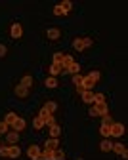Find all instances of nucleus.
Returning <instances> with one entry per match:
<instances>
[{
	"instance_id": "f03ea898",
	"label": "nucleus",
	"mask_w": 128,
	"mask_h": 160,
	"mask_svg": "<svg viewBox=\"0 0 128 160\" xmlns=\"http://www.w3.org/2000/svg\"><path fill=\"white\" fill-rule=\"evenodd\" d=\"M94 44V40L92 38H75V42H73V48L77 52H82V50H86Z\"/></svg>"
},
{
	"instance_id": "72a5a7b5",
	"label": "nucleus",
	"mask_w": 128,
	"mask_h": 160,
	"mask_svg": "<svg viewBox=\"0 0 128 160\" xmlns=\"http://www.w3.org/2000/svg\"><path fill=\"white\" fill-rule=\"evenodd\" d=\"M88 76H90V78H92V80H94V82H98V80H99V78H101V74H99V71H92V72H90V74H88Z\"/></svg>"
},
{
	"instance_id": "6ab92c4d",
	"label": "nucleus",
	"mask_w": 128,
	"mask_h": 160,
	"mask_svg": "<svg viewBox=\"0 0 128 160\" xmlns=\"http://www.w3.org/2000/svg\"><path fill=\"white\" fill-rule=\"evenodd\" d=\"M59 135H61V128H59L57 124L52 126V128H50V137H52V139H57Z\"/></svg>"
},
{
	"instance_id": "aec40b11",
	"label": "nucleus",
	"mask_w": 128,
	"mask_h": 160,
	"mask_svg": "<svg viewBox=\"0 0 128 160\" xmlns=\"http://www.w3.org/2000/svg\"><path fill=\"white\" fill-rule=\"evenodd\" d=\"M33 126H35V130H42V128H44V118H42V116H36V118L33 120Z\"/></svg>"
},
{
	"instance_id": "a878e982",
	"label": "nucleus",
	"mask_w": 128,
	"mask_h": 160,
	"mask_svg": "<svg viewBox=\"0 0 128 160\" xmlns=\"http://www.w3.org/2000/svg\"><path fill=\"white\" fill-rule=\"evenodd\" d=\"M99 103H105V95L103 93H94V105H99Z\"/></svg>"
},
{
	"instance_id": "1a4fd4ad",
	"label": "nucleus",
	"mask_w": 128,
	"mask_h": 160,
	"mask_svg": "<svg viewBox=\"0 0 128 160\" xmlns=\"http://www.w3.org/2000/svg\"><path fill=\"white\" fill-rule=\"evenodd\" d=\"M17 118H19V116H17L15 112H8V114L4 116V122H6V124H8V126L12 128V126H13V124L17 122Z\"/></svg>"
},
{
	"instance_id": "7ed1b4c3",
	"label": "nucleus",
	"mask_w": 128,
	"mask_h": 160,
	"mask_svg": "<svg viewBox=\"0 0 128 160\" xmlns=\"http://www.w3.org/2000/svg\"><path fill=\"white\" fill-rule=\"evenodd\" d=\"M111 135H115V137H122V135H124V124H120V122H113V124H111Z\"/></svg>"
},
{
	"instance_id": "9b49d317",
	"label": "nucleus",
	"mask_w": 128,
	"mask_h": 160,
	"mask_svg": "<svg viewBox=\"0 0 128 160\" xmlns=\"http://www.w3.org/2000/svg\"><path fill=\"white\" fill-rule=\"evenodd\" d=\"M38 160H54V151H50V149H42Z\"/></svg>"
},
{
	"instance_id": "6e6552de",
	"label": "nucleus",
	"mask_w": 128,
	"mask_h": 160,
	"mask_svg": "<svg viewBox=\"0 0 128 160\" xmlns=\"http://www.w3.org/2000/svg\"><path fill=\"white\" fill-rule=\"evenodd\" d=\"M111 151H115L117 154H120V156H124V158H126V154H128V151H126V147H124L122 143H115V145L111 147Z\"/></svg>"
},
{
	"instance_id": "39448f33",
	"label": "nucleus",
	"mask_w": 128,
	"mask_h": 160,
	"mask_svg": "<svg viewBox=\"0 0 128 160\" xmlns=\"http://www.w3.org/2000/svg\"><path fill=\"white\" fill-rule=\"evenodd\" d=\"M10 34H12V38H21L23 36V27H21L19 23H13L12 29H10Z\"/></svg>"
},
{
	"instance_id": "dca6fc26",
	"label": "nucleus",
	"mask_w": 128,
	"mask_h": 160,
	"mask_svg": "<svg viewBox=\"0 0 128 160\" xmlns=\"http://www.w3.org/2000/svg\"><path fill=\"white\" fill-rule=\"evenodd\" d=\"M57 147H59V141H57V139H52V137L44 143V149H50V151H56Z\"/></svg>"
},
{
	"instance_id": "cd10ccee",
	"label": "nucleus",
	"mask_w": 128,
	"mask_h": 160,
	"mask_svg": "<svg viewBox=\"0 0 128 160\" xmlns=\"http://www.w3.org/2000/svg\"><path fill=\"white\" fill-rule=\"evenodd\" d=\"M54 160H65V152H63L61 149H56L54 151Z\"/></svg>"
},
{
	"instance_id": "9d476101",
	"label": "nucleus",
	"mask_w": 128,
	"mask_h": 160,
	"mask_svg": "<svg viewBox=\"0 0 128 160\" xmlns=\"http://www.w3.org/2000/svg\"><path fill=\"white\" fill-rule=\"evenodd\" d=\"M80 97H82V101L86 103V105H94V93L92 92H82Z\"/></svg>"
},
{
	"instance_id": "c9c22d12",
	"label": "nucleus",
	"mask_w": 128,
	"mask_h": 160,
	"mask_svg": "<svg viewBox=\"0 0 128 160\" xmlns=\"http://www.w3.org/2000/svg\"><path fill=\"white\" fill-rule=\"evenodd\" d=\"M88 114H90V116H92V118H96V116H99V114H98V111H96V107H94V105H90V111H88Z\"/></svg>"
},
{
	"instance_id": "b1692460",
	"label": "nucleus",
	"mask_w": 128,
	"mask_h": 160,
	"mask_svg": "<svg viewBox=\"0 0 128 160\" xmlns=\"http://www.w3.org/2000/svg\"><path fill=\"white\" fill-rule=\"evenodd\" d=\"M44 109L52 114V112H56V109H57V103L56 101H46V105H44Z\"/></svg>"
},
{
	"instance_id": "2f4dec72",
	"label": "nucleus",
	"mask_w": 128,
	"mask_h": 160,
	"mask_svg": "<svg viewBox=\"0 0 128 160\" xmlns=\"http://www.w3.org/2000/svg\"><path fill=\"white\" fill-rule=\"evenodd\" d=\"M82 78H84V76H80V74H73V84H75V86H80V84H82Z\"/></svg>"
},
{
	"instance_id": "c85d7f7f",
	"label": "nucleus",
	"mask_w": 128,
	"mask_h": 160,
	"mask_svg": "<svg viewBox=\"0 0 128 160\" xmlns=\"http://www.w3.org/2000/svg\"><path fill=\"white\" fill-rule=\"evenodd\" d=\"M59 6H61V8H63V10H65V12H67V13H69V12H71V8H73V4H71V2H69V0H63V2H61V4H59Z\"/></svg>"
},
{
	"instance_id": "f3484780",
	"label": "nucleus",
	"mask_w": 128,
	"mask_h": 160,
	"mask_svg": "<svg viewBox=\"0 0 128 160\" xmlns=\"http://www.w3.org/2000/svg\"><path fill=\"white\" fill-rule=\"evenodd\" d=\"M27 93H29V90H27L25 86H21V84L15 86V95H17V97H27Z\"/></svg>"
},
{
	"instance_id": "4be33fe9",
	"label": "nucleus",
	"mask_w": 128,
	"mask_h": 160,
	"mask_svg": "<svg viewBox=\"0 0 128 160\" xmlns=\"http://www.w3.org/2000/svg\"><path fill=\"white\" fill-rule=\"evenodd\" d=\"M99 133L107 139L109 135H111V126H107V124H101V128H99Z\"/></svg>"
},
{
	"instance_id": "f8f14e48",
	"label": "nucleus",
	"mask_w": 128,
	"mask_h": 160,
	"mask_svg": "<svg viewBox=\"0 0 128 160\" xmlns=\"http://www.w3.org/2000/svg\"><path fill=\"white\" fill-rule=\"evenodd\" d=\"M25 126H27V122L19 116V118H17V122L12 126V130H13V132H23V130H25Z\"/></svg>"
},
{
	"instance_id": "423d86ee",
	"label": "nucleus",
	"mask_w": 128,
	"mask_h": 160,
	"mask_svg": "<svg viewBox=\"0 0 128 160\" xmlns=\"http://www.w3.org/2000/svg\"><path fill=\"white\" fill-rule=\"evenodd\" d=\"M27 156H29L31 160H38V156H40V147L31 145V147L27 149Z\"/></svg>"
},
{
	"instance_id": "0eeeda50",
	"label": "nucleus",
	"mask_w": 128,
	"mask_h": 160,
	"mask_svg": "<svg viewBox=\"0 0 128 160\" xmlns=\"http://www.w3.org/2000/svg\"><path fill=\"white\" fill-rule=\"evenodd\" d=\"M6 141H8V145H15L19 141V132H8L6 133Z\"/></svg>"
},
{
	"instance_id": "473e14b6",
	"label": "nucleus",
	"mask_w": 128,
	"mask_h": 160,
	"mask_svg": "<svg viewBox=\"0 0 128 160\" xmlns=\"http://www.w3.org/2000/svg\"><path fill=\"white\" fill-rule=\"evenodd\" d=\"M8 130H10V126L4 122V120H0V133H8Z\"/></svg>"
},
{
	"instance_id": "4468645a",
	"label": "nucleus",
	"mask_w": 128,
	"mask_h": 160,
	"mask_svg": "<svg viewBox=\"0 0 128 160\" xmlns=\"http://www.w3.org/2000/svg\"><path fill=\"white\" fill-rule=\"evenodd\" d=\"M98 114L99 116H105V114H109V109H107V103H99V105H94Z\"/></svg>"
},
{
	"instance_id": "20e7f679",
	"label": "nucleus",
	"mask_w": 128,
	"mask_h": 160,
	"mask_svg": "<svg viewBox=\"0 0 128 160\" xmlns=\"http://www.w3.org/2000/svg\"><path fill=\"white\" fill-rule=\"evenodd\" d=\"M75 63V59H73V55H67V53H63V59H61V69H63V72H65L71 65Z\"/></svg>"
},
{
	"instance_id": "f257e3e1",
	"label": "nucleus",
	"mask_w": 128,
	"mask_h": 160,
	"mask_svg": "<svg viewBox=\"0 0 128 160\" xmlns=\"http://www.w3.org/2000/svg\"><path fill=\"white\" fill-rule=\"evenodd\" d=\"M21 154V149L15 145H6V147H0V156L2 158H17Z\"/></svg>"
},
{
	"instance_id": "c756f323",
	"label": "nucleus",
	"mask_w": 128,
	"mask_h": 160,
	"mask_svg": "<svg viewBox=\"0 0 128 160\" xmlns=\"http://www.w3.org/2000/svg\"><path fill=\"white\" fill-rule=\"evenodd\" d=\"M54 15H67V12H65V10H63V8L57 4V6L54 8Z\"/></svg>"
},
{
	"instance_id": "2eb2a0df",
	"label": "nucleus",
	"mask_w": 128,
	"mask_h": 160,
	"mask_svg": "<svg viewBox=\"0 0 128 160\" xmlns=\"http://www.w3.org/2000/svg\"><path fill=\"white\" fill-rule=\"evenodd\" d=\"M63 72V69H61V65H57V63H52L50 65V76H57V74H61Z\"/></svg>"
},
{
	"instance_id": "e433bc0d",
	"label": "nucleus",
	"mask_w": 128,
	"mask_h": 160,
	"mask_svg": "<svg viewBox=\"0 0 128 160\" xmlns=\"http://www.w3.org/2000/svg\"><path fill=\"white\" fill-rule=\"evenodd\" d=\"M6 53H8V48L4 44H0V57H6Z\"/></svg>"
},
{
	"instance_id": "bb28decb",
	"label": "nucleus",
	"mask_w": 128,
	"mask_h": 160,
	"mask_svg": "<svg viewBox=\"0 0 128 160\" xmlns=\"http://www.w3.org/2000/svg\"><path fill=\"white\" fill-rule=\"evenodd\" d=\"M44 126H48V128H52V126H56V118H54L52 114H48V116L44 118Z\"/></svg>"
},
{
	"instance_id": "393cba45",
	"label": "nucleus",
	"mask_w": 128,
	"mask_h": 160,
	"mask_svg": "<svg viewBox=\"0 0 128 160\" xmlns=\"http://www.w3.org/2000/svg\"><path fill=\"white\" fill-rule=\"evenodd\" d=\"M78 71H80V65L75 61V63H73V65H71V67H69L65 72H69V74H78Z\"/></svg>"
},
{
	"instance_id": "f704fd0d",
	"label": "nucleus",
	"mask_w": 128,
	"mask_h": 160,
	"mask_svg": "<svg viewBox=\"0 0 128 160\" xmlns=\"http://www.w3.org/2000/svg\"><path fill=\"white\" fill-rule=\"evenodd\" d=\"M61 59H63V53H61V52H57V53H54V63H57V65H61Z\"/></svg>"
},
{
	"instance_id": "ddd939ff",
	"label": "nucleus",
	"mask_w": 128,
	"mask_h": 160,
	"mask_svg": "<svg viewBox=\"0 0 128 160\" xmlns=\"http://www.w3.org/2000/svg\"><path fill=\"white\" fill-rule=\"evenodd\" d=\"M46 36H48L50 40H59V38H61V32H59V29H48V31H46Z\"/></svg>"
},
{
	"instance_id": "412c9836",
	"label": "nucleus",
	"mask_w": 128,
	"mask_h": 160,
	"mask_svg": "<svg viewBox=\"0 0 128 160\" xmlns=\"http://www.w3.org/2000/svg\"><path fill=\"white\" fill-rule=\"evenodd\" d=\"M21 86H25L27 90H31V86H33V78H31L29 74H25L23 78H21Z\"/></svg>"
},
{
	"instance_id": "5701e85b",
	"label": "nucleus",
	"mask_w": 128,
	"mask_h": 160,
	"mask_svg": "<svg viewBox=\"0 0 128 160\" xmlns=\"http://www.w3.org/2000/svg\"><path fill=\"white\" fill-rule=\"evenodd\" d=\"M99 147H101V151H103V152H109V151H111V147H113V143L109 141V139H103Z\"/></svg>"
},
{
	"instance_id": "a211bd4d",
	"label": "nucleus",
	"mask_w": 128,
	"mask_h": 160,
	"mask_svg": "<svg viewBox=\"0 0 128 160\" xmlns=\"http://www.w3.org/2000/svg\"><path fill=\"white\" fill-rule=\"evenodd\" d=\"M44 86H46V88H57V78L48 76V78L44 80Z\"/></svg>"
},
{
	"instance_id": "7c9ffc66",
	"label": "nucleus",
	"mask_w": 128,
	"mask_h": 160,
	"mask_svg": "<svg viewBox=\"0 0 128 160\" xmlns=\"http://www.w3.org/2000/svg\"><path fill=\"white\" fill-rule=\"evenodd\" d=\"M101 124H107V126H111V124H113V118H111L109 114H105V116H101Z\"/></svg>"
}]
</instances>
